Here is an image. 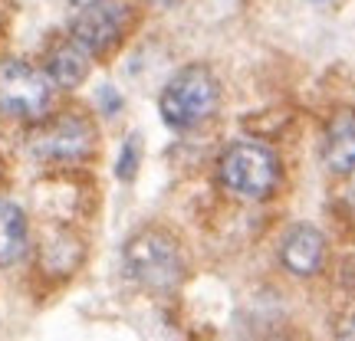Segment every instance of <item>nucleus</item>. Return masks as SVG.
<instances>
[{"instance_id":"nucleus-1","label":"nucleus","mask_w":355,"mask_h":341,"mask_svg":"<svg viewBox=\"0 0 355 341\" xmlns=\"http://www.w3.org/2000/svg\"><path fill=\"white\" fill-rule=\"evenodd\" d=\"M122 269L132 282L148 292H175L184 282V256L171 233L165 230H139L122 246Z\"/></svg>"},{"instance_id":"nucleus-2","label":"nucleus","mask_w":355,"mask_h":341,"mask_svg":"<svg viewBox=\"0 0 355 341\" xmlns=\"http://www.w3.org/2000/svg\"><path fill=\"white\" fill-rule=\"evenodd\" d=\"M217 102H220V86H217L214 73L201 63H191L181 66L165 82L158 112L165 118V125H171L175 131H188L217 112Z\"/></svg>"},{"instance_id":"nucleus-3","label":"nucleus","mask_w":355,"mask_h":341,"mask_svg":"<svg viewBox=\"0 0 355 341\" xmlns=\"http://www.w3.org/2000/svg\"><path fill=\"white\" fill-rule=\"evenodd\" d=\"M220 181L243 201H263L279 181V158L260 141H234L220 154Z\"/></svg>"},{"instance_id":"nucleus-4","label":"nucleus","mask_w":355,"mask_h":341,"mask_svg":"<svg viewBox=\"0 0 355 341\" xmlns=\"http://www.w3.org/2000/svg\"><path fill=\"white\" fill-rule=\"evenodd\" d=\"M53 102V82L46 73L24 59H0V112L17 118H40Z\"/></svg>"},{"instance_id":"nucleus-5","label":"nucleus","mask_w":355,"mask_h":341,"mask_svg":"<svg viewBox=\"0 0 355 341\" xmlns=\"http://www.w3.org/2000/svg\"><path fill=\"white\" fill-rule=\"evenodd\" d=\"M96 148V128L83 115H60L30 138V151L43 161H79Z\"/></svg>"},{"instance_id":"nucleus-6","label":"nucleus","mask_w":355,"mask_h":341,"mask_svg":"<svg viewBox=\"0 0 355 341\" xmlns=\"http://www.w3.org/2000/svg\"><path fill=\"white\" fill-rule=\"evenodd\" d=\"M128 24V7L119 0H96L83 7L73 26H69V39L76 43L83 53L89 56H102L119 43L122 30Z\"/></svg>"},{"instance_id":"nucleus-7","label":"nucleus","mask_w":355,"mask_h":341,"mask_svg":"<svg viewBox=\"0 0 355 341\" xmlns=\"http://www.w3.org/2000/svg\"><path fill=\"white\" fill-rule=\"evenodd\" d=\"M279 259L293 276H316L326 259V237L313 223H296L279 243Z\"/></svg>"},{"instance_id":"nucleus-8","label":"nucleus","mask_w":355,"mask_h":341,"mask_svg":"<svg viewBox=\"0 0 355 341\" xmlns=\"http://www.w3.org/2000/svg\"><path fill=\"white\" fill-rule=\"evenodd\" d=\"M322 165L332 174L355 171V105H345L329 118L322 135Z\"/></svg>"},{"instance_id":"nucleus-9","label":"nucleus","mask_w":355,"mask_h":341,"mask_svg":"<svg viewBox=\"0 0 355 341\" xmlns=\"http://www.w3.org/2000/svg\"><path fill=\"white\" fill-rule=\"evenodd\" d=\"M89 73V53H83L73 39L56 43L46 53V79L60 89H76Z\"/></svg>"},{"instance_id":"nucleus-10","label":"nucleus","mask_w":355,"mask_h":341,"mask_svg":"<svg viewBox=\"0 0 355 341\" xmlns=\"http://www.w3.org/2000/svg\"><path fill=\"white\" fill-rule=\"evenodd\" d=\"M30 243L26 214L10 201H0V266L20 263Z\"/></svg>"},{"instance_id":"nucleus-11","label":"nucleus","mask_w":355,"mask_h":341,"mask_svg":"<svg viewBox=\"0 0 355 341\" xmlns=\"http://www.w3.org/2000/svg\"><path fill=\"white\" fill-rule=\"evenodd\" d=\"M79 240H73L69 233H56L50 243H46V250H43V266L56 273V276H66V273H73L76 269V259H66V250H76Z\"/></svg>"},{"instance_id":"nucleus-12","label":"nucleus","mask_w":355,"mask_h":341,"mask_svg":"<svg viewBox=\"0 0 355 341\" xmlns=\"http://www.w3.org/2000/svg\"><path fill=\"white\" fill-rule=\"evenodd\" d=\"M139 165H141V135L132 131V135L122 141V151H119V161H115L119 181H132V177L139 174Z\"/></svg>"},{"instance_id":"nucleus-13","label":"nucleus","mask_w":355,"mask_h":341,"mask_svg":"<svg viewBox=\"0 0 355 341\" xmlns=\"http://www.w3.org/2000/svg\"><path fill=\"white\" fill-rule=\"evenodd\" d=\"M99 102H102V109H105V112H115V109H122V99H119V95H115V89H99Z\"/></svg>"},{"instance_id":"nucleus-14","label":"nucleus","mask_w":355,"mask_h":341,"mask_svg":"<svg viewBox=\"0 0 355 341\" xmlns=\"http://www.w3.org/2000/svg\"><path fill=\"white\" fill-rule=\"evenodd\" d=\"M69 3H76V7H89V3H96V0H69Z\"/></svg>"},{"instance_id":"nucleus-15","label":"nucleus","mask_w":355,"mask_h":341,"mask_svg":"<svg viewBox=\"0 0 355 341\" xmlns=\"http://www.w3.org/2000/svg\"><path fill=\"white\" fill-rule=\"evenodd\" d=\"M158 3H165V7H175V3H181V0H158Z\"/></svg>"},{"instance_id":"nucleus-16","label":"nucleus","mask_w":355,"mask_h":341,"mask_svg":"<svg viewBox=\"0 0 355 341\" xmlns=\"http://www.w3.org/2000/svg\"><path fill=\"white\" fill-rule=\"evenodd\" d=\"M313 3H329V0H313Z\"/></svg>"}]
</instances>
